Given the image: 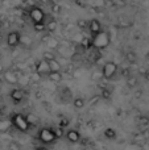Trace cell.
Listing matches in <instances>:
<instances>
[{
	"label": "cell",
	"instance_id": "obj_2",
	"mask_svg": "<svg viewBox=\"0 0 149 150\" xmlns=\"http://www.w3.org/2000/svg\"><path fill=\"white\" fill-rule=\"evenodd\" d=\"M110 42H111L110 34L106 30H102L100 33L92 36V46L96 47V49H106L110 45Z\"/></svg>",
	"mask_w": 149,
	"mask_h": 150
},
{
	"label": "cell",
	"instance_id": "obj_17",
	"mask_svg": "<svg viewBox=\"0 0 149 150\" xmlns=\"http://www.w3.org/2000/svg\"><path fill=\"white\" fill-rule=\"evenodd\" d=\"M104 137L107 140H115L116 138V130H114L112 128H107L104 130Z\"/></svg>",
	"mask_w": 149,
	"mask_h": 150
},
{
	"label": "cell",
	"instance_id": "obj_10",
	"mask_svg": "<svg viewBox=\"0 0 149 150\" xmlns=\"http://www.w3.org/2000/svg\"><path fill=\"white\" fill-rule=\"evenodd\" d=\"M89 30H90V33H91L92 36L100 33V32H102V25H100L99 20L94 18V20L90 21V23H89Z\"/></svg>",
	"mask_w": 149,
	"mask_h": 150
},
{
	"label": "cell",
	"instance_id": "obj_1",
	"mask_svg": "<svg viewBox=\"0 0 149 150\" xmlns=\"http://www.w3.org/2000/svg\"><path fill=\"white\" fill-rule=\"evenodd\" d=\"M11 124L16 128L20 132H28L31 125H29L28 120H26V116H24L23 113H13L11 116Z\"/></svg>",
	"mask_w": 149,
	"mask_h": 150
},
{
	"label": "cell",
	"instance_id": "obj_5",
	"mask_svg": "<svg viewBox=\"0 0 149 150\" xmlns=\"http://www.w3.org/2000/svg\"><path fill=\"white\" fill-rule=\"evenodd\" d=\"M29 17L33 21V24L45 23V13L40 7H32L29 11Z\"/></svg>",
	"mask_w": 149,
	"mask_h": 150
},
{
	"label": "cell",
	"instance_id": "obj_14",
	"mask_svg": "<svg viewBox=\"0 0 149 150\" xmlns=\"http://www.w3.org/2000/svg\"><path fill=\"white\" fill-rule=\"evenodd\" d=\"M49 66H50V70L52 71H61V69H62V65L58 62L57 58L53 61H49Z\"/></svg>",
	"mask_w": 149,
	"mask_h": 150
},
{
	"label": "cell",
	"instance_id": "obj_28",
	"mask_svg": "<svg viewBox=\"0 0 149 150\" xmlns=\"http://www.w3.org/2000/svg\"><path fill=\"white\" fill-rule=\"evenodd\" d=\"M54 133H55V136H57V138H61V137L63 136V128H61V127L55 128V129H54Z\"/></svg>",
	"mask_w": 149,
	"mask_h": 150
},
{
	"label": "cell",
	"instance_id": "obj_4",
	"mask_svg": "<svg viewBox=\"0 0 149 150\" xmlns=\"http://www.w3.org/2000/svg\"><path fill=\"white\" fill-rule=\"evenodd\" d=\"M116 73H118V65L115 62H112V61H108L102 66V74L103 78H106V79L108 80L112 79L116 75Z\"/></svg>",
	"mask_w": 149,
	"mask_h": 150
},
{
	"label": "cell",
	"instance_id": "obj_33",
	"mask_svg": "<svg viewBox=\"0 0 149 150\" xmlns=\"http://www.w3.org/2000/svg\"><path fill=\"white\" fill-rule=\"evenodd\" d=\"M141 150H149V141H144V144L141 145Z\"/></svg>",
	"mask_w": 149,
	"mask_h": 150
},
{
	"label": "cell",
	"instance_id": "obj_7",
	"mask_svg": "<svg viewBox=\"0 0 149 150\" xmlns=\"http://www.w3.org/2000/svg\"><path fill=\"white\" fill-rule=\"evenodd\" d=\"M20 37L21 34L18 32H11L7 36V44L9 47H16L17 45H20Z\"/></svg>",
	"mask_w": 149,
	"mask_h": 150
},
{
	"label": "cell",
	"instance_id": "obj_15",
	"mask_svg": "<svg viewBox=\"0 0 149 150\" xmlns=\"http://www.w3.org/2000/svg\"><path fill=\"white\" fill-rule=\"evenodd\" d=\"M46 45H48V47H50V49H58V46H60V41H58L57 38L49 37L48 41H46Z\"/></svg>",
	"mask_w": 149,
	"mask_h": 150
},
{
	"label": "cell",
	"instance_id": "obj_30",
	"mask_svg": "<svg viewBox=\"0 0 149 150\" xmlns=\"http://www.w3.org/2000/svg\"><path fill=\"white\" fill-rule=\"evenodd\" d=\"M69 125V120L67 119H61V121H60V127L61 128H66Z\"/></svg>",
	"mask_w": 149,
	"mask_h": 150
},
{
	"label": "cell",
	"instance_id": "obj_13",
	"mask_svg": "<svg viewBox=\"0 0 149 150\" xmlns=\"http://www.w3.org/2000/svg\"><path fill=\"white\" fill-rule=\"evenodd\" d=\"M26 120H28V122H29L31 127H37V125L40 124V119L34 113H28L26 115Z\"/></svg>",
	"mask_w": 149,
	"mask_h": 150
},
{
	"label": "cell",
	"instance_id": "obj_9",
	"mask_svg": "<svg viewBox=\"0 0 149 150\" xmlns=\"http://www.w3.org/2000/svg\"><path fill=\"white\" fill-rule=\"evenodd\" d=\"M4 79L7 83H9V84L13 86V84H17L18 83V75L12 70H7L4 73Z\"/></svg>",
	"mask_w": 149,
	"mask_h": 150
},
{
	"label": "cell",
	"instance_id": "obj_8",
	"mask_svg": "<svg viewBox=\"0 0 149 150\" xmlns=\"http://www.w3.org/2000/svg\"><path fill=\"white\" fill-rule=\"evenodd\" d=\"M9 96L15 103H20V101L25 98V92H24V90H20V88H13V90L11 91Z\"/></svg>",
	"mask_w": 149,
	"mask_h": 150
},
{
	"label": "cell",
	"instance_id": "obj_23",
	"mask_svg": "<svg viewBox=\"0 0 149 150\" xmlns=\"http://www.w3.org/2000/svg\"><path fill=\"white\" fill-rule=\"evenodd\" d=\"M127 86H128L129 88H133L137 86V78L136 76H129L128 79H127Z\"/></svg>",
	"mask_w": 149,
	"mask_h": 150
},
{
	"label": "cell",
	"instance_id": "obj_35",
	"mask_svg": "<svg viewBox=\"0 0 149 150\" xmlns=\"http://www.w3.org/2000/svg\"><path fill=\"white\" fill-rule=\"evenodd\" d=\"M145 79H147L148 82H149V70L147 71V73H145Z\"/></svg>",
	"mask_w": 149,
	"mask_h": 150
},
{
	"label": "cell",
	"instance_id": "obj_36",
	"mask_svg": "<svg viewBox=\"0 0 149 150\" xmlns=\"http://www.w3.org/2000/svg\"><path fill=\"white\" fill-rule=\"evenodd\" d=\"M0 33H1V24H0Z\"/></svg>",
	"mask_w": 149,
	"mask_h": 150
},
{
	"label": "cell",
	"instance_id": "obj_21",
	"mask_svg": "<svg viewBox=\"0 0 149 150\" xmlns=\"http://www.w3.org/2000/svg\"><path fill=\"white\" fill-rule=\"evenodd\" d=\"M100 96H102V99H111V96H112V91L110 90V88H102V93H100Z\"/></svg>",
	"mask_w": 149,
	"mask_h": 150
},
{
	"label": "cell",
	"instance_id": "obj_18",
	"mask_svg": "<svg viewBox=\"0 0 149 150\" xmlns=\"http://www.w3.org/2000/svg\"><path fill=\"white\" fill-rule=\"evenodd\" d=\"M57 26H58V24H57V21L55 20H49L48 21V24H46V30L48 32H55L57 30Z\"/></svg>",
	"mask_w": 149,
	"mask_h": 150
},
{
	"label": "cell",
	"instance_id": "obj_11",
	"mask_svg": "<svg viewBox=\"0 0 149 150\" xmlns=\"http://www.w3.org/2000/svg\"><path fill=\"white\" fill-rule=\"evenodd\" d=\"M66 138H67L69 142L77 144V142H79V140H81V134H79L78 130L70 129V130H67V133H66Z\"/></svg>",
	"mask_w": 149,
	"mask_h": 150
},
{
	"label": "cell",
	"instance_id": "obj_20",
	"mask_svg": "<svg viewBox=\"0 0 149 150\" xmlns=\"http://www.w3.org/2000/svg\"><path fill=\"white\" fill-rule=\"evenodd\" d=\"M73 104H74V107H75L77 109H82L84 107V99H82V98H77V99H74V101H73Z\"/></svg>",
	"mask_w": 149,
	"mask_h": 150
},
{
	"label": "cell",
	"instance_id": "obj_25",
	"mask_svg": "<svg viewBox=\"0 0 149 150\" xmlns=\"http://www.w3.org/2000/svg\"><path fill=\"white\" fill-rule=\"evenodd\" d=\"M83 38H84V36L82 33H78V34H75V36L73 37V41H75V42H78V44H82V41H83Z\"/></svg>",
	"mask_w": 149,
	"mask_h": 150
},
{
	"label": "cell",
	"instance_id": "obj_32",
	"mask_svg": "<svg viewBox=\"0 0 149 150\" xmlns=\"http://www.w3.org/2000/svg\"><path fill=\"white\" fill-rule=\"evenodd\" d=\"M140 124H143V125L149 124V119L148 117H140Z\"/></svg>",
	"mask_w": 149,
	"mask_h": 150
},
{
	"label": "cell",
	"instance_id": "obj_38",
	"mask_svg": "<svg viewBox=\"0 0 149 150\" xmlns=\"http://www.w3.org/2000/svg\"><path fill=\"white\" fill-rule=\"evenodd\" d=\"M148 137H149V132H148Z\"/></svg>",
	"mask_w": 149,
	"mask_h": 150
},
{
	"label": "cell",
	"instance_id": "obj_39",
	"mask_svg": "<svg viewBox=\"0 0 149 150\" xmlns=\"http://www.w3.org/2000/svg\"><path fill=\"white\" fill-rule=\"evenodd\" d=\"M42 1H44V0H42Z\"/></svg>",
	"mask_w": 149,
	"mask_h": 150
},
{
	"label": "cell",
	"instance_id": "obj_3",
	"mask_svg": "<svg viewBox=\"0 0 149 150\" xmlns=\"http://www.w3.org/2000/svg\"><path fill=\"white\" fill-rule=\"evenodd\" d=\"M38 140L41 141L42 144H46V145L55 142L57 136H55V133H54V129H52V128H42V129H40Z\"/></svg>",
	"mask_w": 149,
	"mask_h": 150
},
{
	"label": "cell",
	"instance_id": "obj_24",
	"mask_svg": "<svg viewBox=\"0 0 149 150\" xmlns=\"http://www.w3.org/2000/svg\"><path fill=\"white\" fill-rule=\"evenodd\" d=\"M33 28L36 32H42L46 29V24L45 23H41V24H33Z\"/></svg>",
	"mask_w": 149,
	"mask_h": 150
},
{
	"label": "cell",
	"instance_id": "obj_26",
	"mask_svg": "<svg viewBox=\"0 0 149 150\" xmlns=\"http://www.w3.org/2000/svg\"><path fill=\"white\" fill-rule=\"evenodd\" d=\"M41 78H42V76H41V75H40L38 73H37V71L31 75V80H32V82H40V79H41Z\"/></svg>",
	"mask_w": 149,
	"mask_h": 150
},
{
	"label": "cell",
	"instance_id": "obj_6",
	"mask_svg": "<svg viewBox=\"0 0 149 150\" xmlns=\"http://www.w3.org/2000/svg\"><path fill=\"white\" fill-rule=\"evenodd\" d=\"M36 71L41 76H48L50 73H52V70H50V66H49V62L45 59H41L37 62L36 65Z\"/></svg>",
	"mask_w": 149,
	"mask_h": 150
},
{
	"label": "cell",
	"instance_id": "obj_22",
	"mask_svg": "<svg viewBox=\"0 0 149 150\" xmlns=\"http://www.w3.org/2000/svg\"><path fill=\"white\" fill-rule=\"evenodd\" d=\"M42 59H45V61H53V59H55V54L53 52H44L42 53Z\"/></svg>",
	"mask_w": 149,
	"mask_h": 150
},
{
	"label": "cell",
	"instance_id": "obj_37",
	"mask_svg": "<svg viewBox=\"0 0 149 150\" xmlns=\"http://www.w3.org/2000/svg\"><path fill=\"white\" fill-rule=\"evenodd\" d=\"M86 150H92V149H86Z\"/></svg>",
	"mask_w": 149,
	"mask_h": 150
},
{
	"label": "cell",
	"instance_id": "obj_34",
	"mask_svg": "<svg viewBox=\"0 0 149 150\" xmlns=\"http://www.w3.org/2000/svg\"><path fill=\"white\" fill-rule=\"evenodd\" d=\"M34 150H48V148H45V146H37Z\"/></svg>",
	"mask_w": 149,
	"mask_h": 150
},
{
	"label": "cell",
	"instance_id": "obj_27",
	"mask_svg": "<svg viewBox=\"0 0 149 150\" xmlns=\"http://www.w3.org/2000/svg\"><path fill=\"white\" fill-rule=\"evenodd\" d=\"M77 25H78V28H81V29L89 26V25H87V23H86V20H83V18H79V20L77 21Z\"/></svg>",
	"mask_w": 149,
	"mask_h": 150
},
{
	"label": "cell",
	"instance_id": "obj_16",
	"mask_svg": "<svg viewBox=\"0 0 149 150\" xmlns=\"http://www.w3.org/2000/svg\"><path fill=\"white\" fill-rule=\"evenodd\" d=\"M20 44L23 45V46L25 47H29L32 45V38L29 36H26V34H21L20 37Z\"/></svg>",
	"mask_w": 149,
	"mask_h": 150
},
{
	"label": "cell",
	"instance_id": "obj_31",
	"mask_svg": "<svg viewBox=\"0 0 149 150\" xmlns=\"http://www.w3.org/2000/svg\"><path fill=\"white\" fill-rule=\"evenodd\" d=\"M94 5H95V7H104L106 1H104V0H95Z\"/></svg>",
	"mask_w": 149,
	"mask_h": 150
},
{
	"label": "cell",
	"instance_id": "obj_29",
	"mask_svg": "<svg viewBox=\"0 0 149 150\" xmlns=\"http://www.w3.org/2000/svg\"><path fill=\"white\" fill-rule=\"evenodd\" d=\"M8 148H9V150H21L20 149V145H18L17 142H11Z\"/></svg>",
	"mask_w": 149,
	"mask_h": 150
},
{
	"label": "cell",
	"instance_id": "obj_19",
	"mask_svg": "<svg viewBox=\"0 0 149 150\" xmlns=\"http://www.w3.org/2000/svg\"><path fill=\"white\" fill-rule=\"evenodd\" d=\"M126 58H127V62L131 63V65H133V63L137 61V57H136V54H135L133 52H127Z\"/></svg>",
	"mask_w": 149,
	"mask_h": 150
},
{
	"label": "cell",
	"instance_id": "obj_12",
	"mask_svg": "<svg viewBox=\"0 0 149 150\" xmlns=\"http://www.w3.org/2000/svg\"><path fill=\"white\" fill-rule=\"evenodd\" d=\"M48 78L54 83H60L61 80L63 79V75L61 74V71H52V73L48 75Z\"/></svg>",
	"mask_w": 149,
	"mask_h": 150
}]
</instances>
